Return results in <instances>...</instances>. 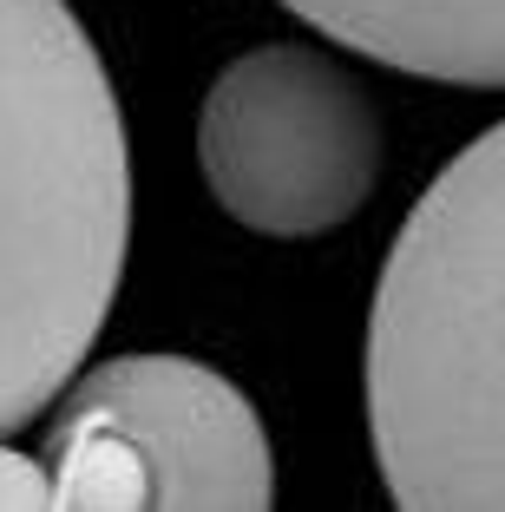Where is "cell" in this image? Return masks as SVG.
<instances>
[{"instance_id":"5b68a950","label":"cell","mask_w":505,"mask_h":512,"mask_svg":"<svg viewBox=\"0 0 505 512\" xmlns=\"http://www.w3.org/2000/svg\"><path fill=\"white\" fill-rule=\"evenodd\" d=\"M322 40L368 53L414 79L499 86L505 79V0H283Z\"/></svg>"},{"instance_id":"277c9868","label":"cell","mask_w":505,"mask_h":512,"mask_svg":"<svg viewBox=\"0 0 505 512\" xmlns=\"http://www.w3.org/2000/svg\"><path fill=\"white\" fill-rule=\"evenodd\" d=\"M381 106L348 60L269 40L223 66L197 112V171L230 224L276 243L328 237L381 184Z\"/></svg>"},{"instance_id":"8992f818","label":"cell","mask_w":505,"mask_h":512,"mask_svg":"<svg viewBox=\"0 0 505 512\" xmlns=\"http://www.w3.org/2000/svg\"><path fill=\"white\" fill-rule=\"evenodd\" d=\"M0 512H53L40 453H20L14 434H0Z\"/></svg>"},{"instance_id":"3957f363","label":"cell","mask_w":505,"mask_h":512,"mask_svg":"<svg viewBox=\"0 0 505 512\" xmlns=\"http://www.w3.org/2000/svg\"><path fill=\"white\" fill-rule=\"evenodd\" d=\"M40 467L66 512H263L276 453L230 375L191 355H112L53 394Z\"/></svg>"},{"instance_id":"7a4b0ae2","label":"cell","mask_w":505,"mask_h":512,"mask_svg":"<svg viewBox=\"0 0 505 512\" xmlns=\"http://www.w3.org/2000/svg\"><path fill=\"white\" fill-rule=\"evenodd\" d=\"M368 440L394 506H505V132L427 184L368 309Z\"/></svg>"},{"instance_id":"6da1fadb","label":"cell","mask_w":505,"mask_h":512,"mask_svg":"<svg viewBox=\"0 0 505 512\" xmlns=\"http://www.w3.org/2000/svg\"><path fill=\"white\" fill-rule=\"evenodd\" d=\"M132 250V145L73 0H0V434L92 355Z\"/></svg>"}]
</instances>
